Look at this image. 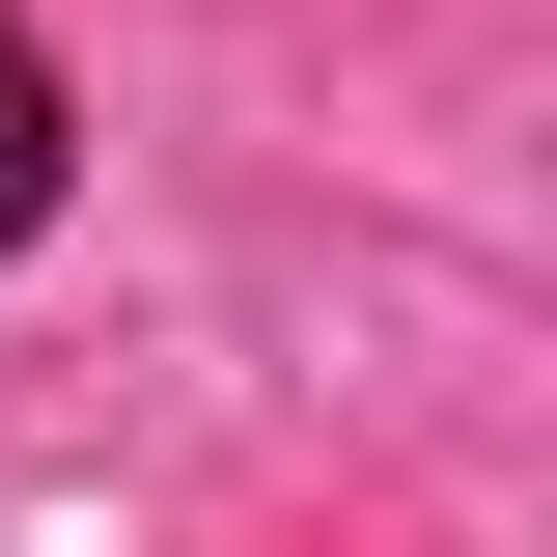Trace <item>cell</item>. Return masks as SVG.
<instances>
[{
  "instance_id": "cell-1",
  "label": "cell",
  "mask_w": 557,
  "mask_h": 557,
  "mask_svg": "<svg viewBox=\"0 0 557 557\" xmlns=\"http://www.w3.org/2000/svg\"><path fill=\"white\" fill-rule=\"evenodd\" d=\"M57 223V57H28V0H0V251Z\"/></svg>"
}]
</instances>
